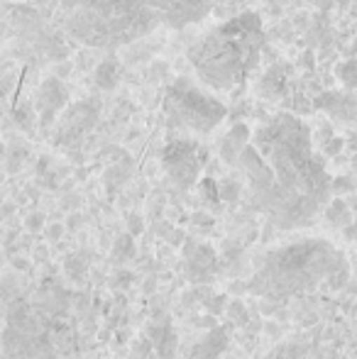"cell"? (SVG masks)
<instances>
[{"instance_id":"cell-11","label":"cell","mask_w":357,"mask_h":359,"mask_svg":"<svg viewBox=\"0 0 357 359\" xmlns=\"http://www.w3.org/2000/svg\"><path fill=\"white\" fill-rule=\"evenodd\" d=\"M228 342H230L228 330H225V327H213V330H210L208 335H206L203 340L194 347L191 359H218L225 352Z\"/></svg>"},{"instance_id":"cell-18","label":"cell","mask_w":357,"mask_h":359,"mask_svg":"<svg viewBox=\"0 0 357 359\" xmlns=\"http://www.w3.org/2000/svg\"><path fill=\"white\" fill-rule=\"evenodd\" d=\"M225 313H228V318H230V323H235L238 327H243V325H248L250 323V316H248V308H245V303L243 301H228V308H225Z\"/></svg>"},{"instance_id":"cell-8","label":"cell","mask_w":357,"mask_h":359,"mask_svg":"<svg viewBox=\"0 0 357 359\" xmlns=\"http://www.w3.org/2000/svg\"><path fill=\"white\" fill-rule=\"evenodd\" d=\"M67 98H69V93H67V86L62 83V79L44 81L37 93V108H39V115H42V123H52V118L59 113V108L67 103Z\"/></svg>"},{"instance_id":"cell-6","label":"cell","mask_w":357,"mask_h":359,"mask_svg":"<svg viewBox=\"0 0 357 359\" xmlns=\"http://www.w3.org/2000/svg\"><path fill=\"white\" fill-rule=\"evenodd\" d=\"M201 149L191 140H174L164 147L162 164L167 169V174L172 176V181L181 189H191L198 179L201 171Z\"/></svg>"},{"instance_id":"cell-20","label":"cell","mask_w":357,"mask_h":359,"mask_svg":"<svg viewBox=\"0 0 357 359\" xmlns=\"http://www.w3.org/2000/svg\"><path fill=\"white\" fill-rule=\"evenodd\" d=\"M338 79L348 88H357V62H345L338 67Z\"/></svg>"},{"instance_id":"cell-13","label":"cell","mask_w":357,"mask_h":359,"mask_svg":"<svg viewBox=\"0 0 357 359\" xmlns=\"http://www.w3.org/2000/svg\"><path fill=\"white\" fill-rule=\"evenodd\" d=\"M118 79H120V64H118V59H105V62H100L98 64V69H95V83L100 86V88H105V90H110L115 83H118Z\"/></svg>"},{"instance_id":"cell-5","label":"cell","mask_w":357,"mask_h":359,"mask_svg":"<svg viewBox=\"0 0 357 359\" xmlns=\"http://www.w3.org/2000/svg\"><path fill=\"white\" fill-rule=\"evenodd\" d=\"M164 115L172 130L208 135L225 120L228 108L191 79H177L164 95Z\"/></svg>"},{"instance_id":"cell-2","label":"cell","mask_w":357,"mask_h":359,"mask_svg":"<svg viewBox=\"0 0 357 359\" xmlns=\"http://www.w3.org/2000/svg\"><path fill=\"white\" fill-rule=\"evenodd\" d=\"M243 0H59L62 29L90 49H118L154 32L235 15Z\"/></svg>"},{"instance_id":"cell-19","label":"cell","mask_w":357,"mask_h":359,"mask_svg":"<svg viewBox=\"0 0 357 359\" xmlns=\"http://www.w3.org/2000/svg\"><path fill=\"white\" fill-rule=\"evenodd\" d=\"M333 196H348V194H355V189H357V181L353 179V176H335L333 179Z\"/></svg>"},{"instance_id":"cell-12","label":"cell","mask_w":357,"mask_h":359,"mask_svg":"<svg viewBox=\"0 0 357 359\" xmlns=\"http://www.w3.org/2000/svg\"><path fill=\"white\" fill-rule=\"evenodd\" d=\"M323 213H325V220L333 227H350L355 220V210H353V205H350V201L340 198V196H333V201L325 205Z\"/></svg>"},{"instance_id":"cell-27","label":"cell","mask_w":357,"mask_h":359,"mask_svg":"<svg viewBox=\"0 0 357 359\" xmlns=\"http://www.w3.org/2000/svg\"><path fill=\"white\" fill-rule=\"evenodd\" d=\"M128 230L133 232V235H140V232H142V217L140 215H130L128 217Z\"/></svg>"},{"instance_id":"cell-7","label":"cell","mask_w":357,"mask_h":359,"mask_svg":"<svg viewBox=\"0 0 357 359\" xmlns=\"http://www.w3.org/2000/svg\"><path fill=\"white\" fill-rule=\"evenodd\" d=\"M184 259H186V279L196 286H203L213 281V271L218 264V255L210 245L186 240L184 242Z\"/></svg>"},{"instance_id":"cell-26","label":"cell","mask_w":357,"mask_h":359,"mask_svg":"<svg viewBox=\"0 0 357 359\" xmlns=\"http://www.w3.org/2000/svg\"><path fill=\"white\" fill-rule=\"evenodd\" d=\"M350 205H353V210H355V220H353V225L345 230V235H348L350 240L357 242V196H355V198H350Z\"/></svg>"},{"instance_id":"cell-4","label":"cell","mask_w":357,"mask_h":359,"mask_svg":"<svg viewBox=\"0 0 357 359\" xmlns=\"http://www.w3.org/2000/svg\"><path fill=\"white\" fill-rule=\"evenodd\" d=\"M264 27L257 13H238L210 27L189 49V62L198 81L210 90L228 93L248 81L260 64Z\"/></svg>"},{"instance_id":"cell-30","label":"cell","mask_w":357,"mask_h":359,"mask_svg":"<svg viewBox=\"0 0 357 359\" xmlns=\"http://www.w3.org/2000/svg\"><path fill=\"white\" fill-rule=\"evenodd\" d=\"M13 266L18 271H29V262L25 257H13Z\"/></svg>"},{"instance_id":"cell-3","label":"cell","mask_w":357,"mask_h":359,"mask_svg":"<svg viewBox=\"0 0 357 359\" xmlns=\"http://www.w3.org/2000/svg\"><path fill=\"white\" fill-rule=\"evenodd\" d=\"M350 279L348 259L325 240H301L269 252L248 291L267 301L311 293L318 286L340 291Z\"/></svg>"},{"instance_id":"cell-1","label":"cell","mask_w":357,"mask_h":359,"mask_svg":"<svg viewBox=\"0 0 357 359\" xmlns=\"http://www.w3.org/2000/svg\"><path fill=\"white\" fill-rule=\"evenodd\" d=\"M252 205L281 230L311 225L330 203L333 179L301 118L279 113L252 133L238 161Z\"/></svg>"},{"instance_id":"cell-31","label":"cell","mask_w":357,"mask_h":359,"mask_svg":"<svg viewBox=\"0 0 357 359\" xmlns=\"http://www.w3.org/2000/svg\"><path fill=\"white\" fill-rule=\"evenodd\" d=\"M34 259H37V262H47V250H37V252H34Z\"/></svg>"},{"instance_id":"cell-22","label":"cell","mask_w":357,"mask_h":359,"mask_svg":"<svg viewBox=\"0 0 357 359\" xmlns=\"http://www.w3.org/2000/svg\"><path fill=\"white\" fill-rule=\"evenodd\" d=\"M218 189H220V198L228 201V203H233V201L238 198V194H240V184H238V181H233V179L223 181Z\"/></svg>"},{"instance_id":"cell-17","label":"cell","mask_w":357,"mask_h":359,"mask_svg":"<svg viewBox=\"0 0 357 359\" xmlns=\"http://www.w3.org/2000/svg\"><path fill=\"white\" fill-rule=\"evenodd\" d=\"M130 359H159L157 357V347H154V342L149 340L144 332L133 342V352H130Z\"/></svg>"},{"instance_id":"cell-9","label":"cell","mask_w":357,"mask_h":359,"mask_svg":"<svg viewBox=\"0 0 357 359\" xmlns=\"http://www.w3.org/2000/svg\"><path fill=\"white\" fill-rule=\"evenodd\" d=\"M252 142V130L248 128V125H233V128L225 133V137L220 140V159L225 161L228 166H238L240 156H243V151L248 149V144Z\"/></svg>"},{"instance_id":"cell-15","label":"cell","mask_w":357,"mask_h":359,"mask_svg":"<svg viewBox=\"0 0 357 359\" xmlns=\"http://www.w3.org/2000/svg\"><path fill=\"white\" fill-rule=\"evenodd\" d=\"M133 232H128V235H120L118 240H115L113 245V252H110V257H113V262H118V264H123V262L133 259L135 257V240H133Z\"/></svg>"},{"instance_id":"cell-14","label":"cell","mask_w":357,"mask_h":359,"mask_svg":"<svg viewBox=\"0 0 357 359\" xmlns=\"http://www.w3.org/2000/svg\"><path fill=\"white\" fill-rule=\"evenodd\" d=\"M154 347H157V357L159 359H174L177 357V350H179V337L174 332L172 323L167 325V330L154 340Z\"/></svg>"},{"instance_id":"cell-23","label":"cell","mask_w":357,"mask_h":359,"mask_svg":"<svg viewBox=\"0 0 357 359\" xmlns=\"http://www.w3.org/2000/svg\"><path fill=\"white\" fill-rule=\"evenodd\" d=\"M133 281H135V276L130 274V271L120 269L118 274H115L113 279H110V286H113V288H120V291H123V288H128L130 284H133Z\"/></svg>"},{"instance_id":"cell-28","label":"cell","mask_w":357,"mask_h":359,"mask_svg":"<svg viewBox=\"0 0 357 359\" xmlns=\"http://www.w3.org/2000/svg\"><path fill=\"white\" fill-rule=\"evenodd\" d=\"M340 149H343V140H338V137H333L328 144H325V151H328V154H338Z\"/></svg>"},{"instance_id":"cell-24","label":"cell","mask_w":357,"mask_h":359,"mask_svg":"<svg viewBox=\"0 0 357 359\" xmlns=\"http://www.w3.org/2000/svg\"><path fill=\"white\" fill-rule=\"evenodd\" d=\"M25 227H27L29 232H37V230H42L44 227V215H39V213H32L25 220Z\"/></svg>"},{"instance_id":"cell-16","label":"cell","mask_w":357,"mask_h":359,"mask_svg":"<svg viewBox=\"0 0 357 359\" xmlns=\"http://www.w3.org/2000/svg\"><path fill=\"white\" fill-rule=\"evenodd\" d=\"M64 266H67V274L72 276L74 281H81L83 276H86L88 271V255L86 252H74V255L67 257V262H64Z\"/></svg>"},{"instance_id":"cell-32","label":"cell","mask_w":357,"mask_h":359,"mask_svg":"<svg viewBox=\"0 0 357 359\" xmlns=\"http://www.w3.org/2000/svg\"><path fill=\"white\" fill-rule=\"evenodd\" d=\"M353 169H355V171H357V154H355V156H353Z\"/></svg>"},{"instance_id":"cell-10","label":"cell","mask_w":357,"mask_h":359,"mask_svg":"<svg viewBox=\"0 0 357 359\" xmlns=\"http://www.w3.org/2000/svg\"><path fill=\"white\" fill-rule=\"evenodd\" d=\"M316 105H318L321 110H325L333 120H343V123L355 120V115H357V103L353 95H348V93H323L316 100Z\"/></svg>"},{"instance_id":"cell-21","label":"cell","mask_w":357,"mask_h":359,"mask_svg":"<svg viewBox=\"0 0 357 359\" xmlns=\"http://www.w3.org/2000/svg\"><path fill=\"white\" fill-rule=\"evenodd\" d=\"M203 306H206V311H208L210 316H220V313L228 308V298H225L223 293H218V296H208L203 301Z\"/></svg>"},{"instance_id":"cell-29","label":"cell","mask_w":357,"mask_h":359,"mask_svg":"<svg viewBox=\"0 0 357 359\" xmlns=\"http://www.w3.org/2000/svg\"><path fill=\"white\" fill-rule=\"evenodd\" d=\"M194 222H196V225L210 227V225H213V217H210V215H206V213H196V215H194Z\"/></svg>"},{"instance_id":"cell-25","label":"cell","mask_w":357,"mask_h":359,"mask_svg":"<svg viewBox=\"0 0 357 359\" xmlns=\"http://www.w3.org/2000/svg\"><path fill=\"white\" fill-rule=\"evenodd\" d=\"M44 235H47V240H49V242H57V240H62L64 227L59 225V222H54V225H49L47 230H44Z\"/></svg>"}]
</instances>
